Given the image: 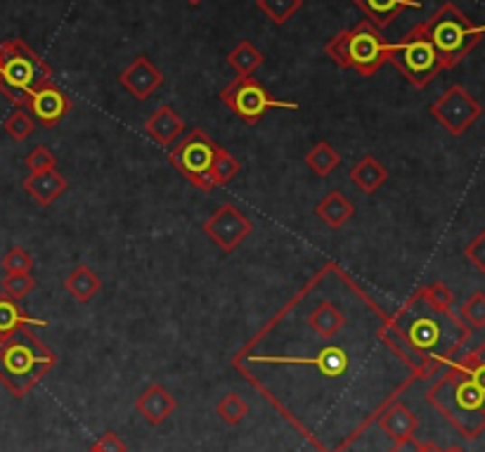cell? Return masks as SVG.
<instances>
[{"label":"cell","mask_w":485,"mask_h":452,"mask_svg":"<svg viewBox=\"0 0 485 452\" xmlns=\"http://www.w3.org/2000/svg\"><path fill=\"white\" fill-rule=\"evenodd\" d=\"M232 367L318 452H349L419 382L393 313L336 261L263 322Z\"/></svg>","instance_id":"cell-1"},{"label":"cell","mask_w":485,"mask_h":452,"mask_svg":"<svg viewBox=\"0 0 485 452\" xmlns=\"http://www.w3.org/2000/svg\"><path fill=\"white\" fill-rule=\"evenodd\" d=\"M393 329L417 367L419 379L435 377L448 367L471 337L460 315L429 306L419 290L393 313Z\"/></svg>","instance_id":"cell-2"},{"label":"cell","mask_w":485,"mask_h":452,"mask_svg":"<svg viewBox=\"0 0 485 452\" xmlns=\"http://www.w3.org/2000/svg\"><path fill=\"white\" fill-rule=\"evenodd\" d=\"M426 401L467 440L485 431V391L454 360L431 383Z\"/></svg>","instance_id":"cell-3"},{"label":"cell","mask_w":485,"mask_h":452,"mask_svg":"<svg viewBox=\"0 0 485 452\" xmlns=\"http://www.w3.org/2000/svg\"><path fill=\"white\" fill-rule=\"evenodd\" d=\"M57 360V353L48 348L33 327H22L0 339V383L14 398H26Z\"/></svg>","instance_id":"cell-4"},{"label":"cell","mask_w":485,"mask_h":452,"mask_svg":"<svg viewBox=\"0 0 485 452\" xmlns=\"http://www.w3.org/2000/svg\"><path fill=\"white\" fill-rule=\"evenodd\" d=\"M52 81L51 64L22 38H7L0 43V93L14 107H26L36 88Z\"/></svg>","instance_id":"cell-5"},{"label":"cell","mask_w":485,"mask_h":452,"mask_svg":"<svg viewBox=\"0 0 485 452\" xmlns=\"http://www.w3.org/2000/svg\"><path fill=\"white\" fill-rule=\"evenodd\" d=\"M388 41L381 29L365 19L360 24L343 29L330 38L324 52L341 69H355L360 76H374L388 62Z\"/></svg>","instance_id":"cell-6"},{"label":"cell","mask_w":485,"mask_h":452,"mask_svg":"<svg viewBox=\"0 0 485 452\" xmlns=\"http://www.w3.org/2000/svg\"><path fill=\"white\" fill-rule=\"evenodd\" d=\"M445 69H452L485 38V24H473L454 3H445L422 22Z\"/></svg>","instance_id":"cell-7"},{"label":"cell","mask_w":485,"mask_h":452,"mask_svg":"<svg viewBox=\"0 0 485 452\" xmlns=\"http://www.w3.org/2000/svg\"><path fill=\"white\" fill-rule=\"evenodd\" d=\"M388 62L415 86L426 88L435 76L445 71L438 51L426 36L424 24H415L410 32L400 38L398 43L388 45Z\"/></svg>","instance_id":"cell-8"},{"label":"cell","mask_w":485,"mask_h":452,"mask_svg":"<svg viewBox=\"0 0 485 452\" xmlns=\"http://www.w3.org/2000/svg\"><path fill=\"white\" fill-rule=\"evenodd\" d=\"M218 147L220 145H216V140L209 133L192 128L190 133H182V138L171 147L168 161L190 185L204 192H213L216 188L211 180V169Z\"/></svg>","instance_id":"cell-9"},{"label":"cell","mask_w":485,"mask_h":452,"mask_svg":"<svg viewBox=\"0 0 485 452\" xmlns=\"http://www.w3.org/2000/svg\"><path fill=\"white\" fill-rule=\"evenodd\" d=\"M218 97H220L223 105L232 109L237 119H242L249 126L258 124L273 109H299L296 102H284L273 97L270 90L261 86V81H256L254 76H237L235 81L228 83L220 90Z\"/></svg>","instance_id":"cell-10"},{"label":"cell","mask_w":485,"mask_h":452,"mask_svg":"<svg viewBox=\"0 0 485 452\" xmlns=\"http://www.w3.org/2000/svg\"><path fill=\"white\" fill-rule=\"evenodd\" d=\"M429 112L450 135L460 138L483 116V105L464 86L454 83L431 105Z\"/></svg>","instance_id":"cell-11"},{"label":"cell","mask_w":485,"mask_h":452,"mask_svg":"<svg viewBox=\"0 0 485 452\" xmlns=\"http://www.w3.org/2000/svg\"><path fill=\"white\" fill-rule=\"evenodd\" d=\"M204 233L223 254H232L254 233V223L232 201H223L204 223Z\"/></svg>","instance_id":"cell-12"},{"label":"cell","mask_w":485,"mask_h":452,"mask_svg":"<svg viewBox=\"0 0 485 452\" xmlns=\"http://www.w3.org/2000/svg\"><path fill=\"white\" fill-rule=\"evenodd\" d=\"M24 109L33 114V121H38L43 128H55L74 109V100L55 81H48L33 90Z\"/></svg>","instance_id":"cell-13"},{"label":"cell","mask_w":485,"mask_h":452,"mask_svg":"<svg viewBox=\"0 0 485 452\" xmlns=\"http://www.w3.org/2000/svg\"><path fill=\"white\" fill-rule=\"evenodd\" d=\"M118 83H121L135 100L143 102L162 88L163 74L156 69V64L152 62V60L140 55L135 57L121 74H118Z\"/></svg>","instance_id":"cell-14"},{"label":"cell","mask_w":485,"mask_h":452,"mask_svg":"<svg viewBox=\"0 0 485 452\" xmlns=\"http://www.w3.org/2000/svg\"><path fill=\"white\" fill-rule=\"evenodd\" d=\"M175 408H178V401L173 398V393L162 386V383H150L147 389L135 398V410L137 415L143 417L147 424L152 427H159L168 417L173 415Z\"/></svg>","instance_id":"cell-15"},{"label":"cell","mask_w":485,"mask_h":452,"mask_svg":"<svg viewBox=\"0 0 485 452\" xmlns=\"http://www.w3.org/2000/svg\"><path fill=\"white\" fill-rule=\"evenodd\" d=\"M22 188L38 207H52L60 197L67 192L69 182L60 171H41V173H29L22 180Z\"/></svg>","instance_id":"cell-16"},{"label":"cell","mask_w":485,"mask_h":452,"mask_svg":"<svg viewBox=\"0 0 485 452\" xmlns=\"http://www.w3.org/2000/svg\"><path fill=\"white\" fill-rule=\"evenodd\" d=\"M145 133L154 140L156 145L173 147L185 133V121L171 105H162L152 114L147 124H145Z\"/></svg>","instance_id":"cell-17"},{"label":"cell","mask_w":485,"mask_h":452,"mask_svg":"<svg viewBox=\"0 0 485 452\" xmlns=\"http://www.w3.org/2000/svg\"><path fill=\"white\" fill-rule=\"evenodd\" d=\"M377 29L393 24L405 10H422V0H353Z\"/></svg>","instance_id":"cell-18"},{"label":"cell","mask_w":485,"mask_h":452,"mask_svg":"<svg viewBox=\"0 0 485 452\" xmlns=\"http://www.w3.org/2000/svg\"><path fill=\"white\" fill-rule=\"evenodd\" d=\"M377 424H379V429L386 436H388V438L400 440V438H407V436L417 434L419 420H417V415L407 408V405H403V402L398 401V402H393L391 408H386V412L379 417Z\"/></svg>","instance_id":"cell-19"},{"label":"cell","mask_w":485,"mask_h":452,"mask_svg":"<svg viewBox=\"0 0 485 452\" xmlns=\"http://www.w3.org/2000/svg\"><path fill=\"white\" fill-rule=\"evenodd\" d=\"M355 214L353 201L349 197L343 195L341 189H331L330 195L324 197L315 207V216L322 220L324 226L331 227V230H341Z\"/></svg>","instance_id":"cell-20"},{"label":"cell","mask_w":485,"mask_h":452,"mask_svg":"<svg viewBox=\"0 0 485 452\" xmlns=\"http://www.w3.org/2000/svg\"><path fill=\"white\" fill-rule=\"evenodd\" d=\"M349 178L360 192L374 195V192L388 180V171H386V166L379 161V159H374L372 154H368V157H362L360 161L350 169Z\"/></svg>","instance_id":"cell-21"},{"label":"cell","mask_w":485,"mask_h":452,"mask_svg":"<svg viewBox=\"0 0 485 452\" xmlns=\"http://www.w3.org/2000/svg\"><path fill=\"white\" fill-rule=\"evenodd\" d=\"M22 327H48V320L32 318L14 299L0 294V339L7 334L17 332Z\"/></svg>","instance_id":"cell-22"},{"label":"cell","mask_w":485,"mask_h":452,"mask_svg":"<svg viewBox=\"0 0 485 452\" xmlns=\"http://www.w3.org/2000/svg\"><path fill=\"white\" fill-rule=\"evenodd\" d=\"M64 290L79 303H88L93 296L100 294L102 280L100 275L90 271L88 265H76L74 271L67 275V280H64Z\"/></svg>","instance_id":"cell-23"},{"label":"cell","mask_w":485,"mask_h":452,"mask_svg":"<svg viewBox=\"0 0 485 452\" xmlns=\"http://www.w3.org/2000/svg\"><path fill=\"white\" fill-rule=\"evenodd\" d=\"M263 62H266V55L251 41H242L228 52V64L237 71V76H254V71Z\"/></svg>","instance_id":"cell-24"},{"label":"cell","mask_w":485,"mask_h":452,"mask_svg":"<svg viewBox=\"0 0 485 452\" xmlns=\"http://www.w3.org/2000/svg\"><path fill=\"white\" fill-rule=\"evenodd\" d=\"M308 169L318 178H330L339 166H341V154L330 145V143H318L308 154H305Z\"/></svg>","instance_id":"cell-25"},{"label":"cell","mask_w":485,"mask_h":452,"mask_svg":"<svg viewBox=\"0 0 485 452\" xmlns=\"http://www.w3.org/2000/svg\"><path fill=\"white\" fill-rule=\"evenodd\" d=\"M216 415L228 427H237V424H242L249 417V402L244 401L242 396H237V393H228V396L218 401Z\"/></svg>","instance_id":"cell-26"},{"label":"cell","mask_w":485,"mask_h":452,"mask_svg":"<svg viewBox=\"0 0 485 452\" xmlns=\"http://www.w3.org/2000/svg\"><path fill=\"white\" fill-rule=\"evenodd\" d=\"M256 7H258L273 24L282 26L303 7V0H256Z\"/></svg>","instance_id":"cell-27"},{"label":"cell","mask_w":485,"mask_h":452,"mask_svg":"<svg viewBox=\"0 0 485 452\" xmlns=\"http://www.w3.org/2000/svg\"><path fill=\"white\" fill-rule=\"evenodd\" d=\"M242 171V163L237 161V157H232L230 152L225 147H218L216 159H213V169H211V180L213 188H223L232 178Z\"/></svg>","instance_id":"cell-28"},{"label":"cell","mask_w":485,"mask_h":452,"mask_svg":"<svg viewBox=\"0 0 485 452\" xmlns=\"http://www.w3.org/2000/svg\"><path fill=\"white\" fill-rule=\"evenodd\" d=\"M460 318L471 332L485 329V291H473L467 301L462 303Z\"/></svg>","instance_id":"cell-29"},{"label":"cell","mask_w":485,"mask_h":452,"mask_svg":"<svg viewBox=\"0 0 485 452\" xmlns=\"http://www.w3.org/2000/svg\"><path fill=\"white\" fill-rule=\"evenodd\" d=\"M3 128H5V133L14 140V143H24V140L32 138L33 128H36V121H33V116L26 112L24 107H17L10 116H7Z\"/></svg>","instance_id":"cell-30"},{"label":"cell","mask_w":485,"mask_h":452,"mask_svg":"<svg viewBox=\"0 0 485 452\" xmlns=\"http://www.w3.org/2000/svg\"><path fill=\"white\" fill-rule=\"evenodd\" d=\"M0 287H3V294L19 301V299H26L36 290V277L32 272H10V275L3 277Z\"/></svg>","instance_id":"cell-31"},{"label":"cell","mask_w":485,"mask_h":452,"mask_svg":"<svg viewBox=\"0 0 485 452\" xmlns=\"http://www.w3.org/2000/svg\"><path fill=\"white\" fill-rule=\"evenodd\" d=\"M454 363L460 364L462 370L485 391V344L476 346L473 351L464 353L460 358H454Z\"/></svg>","instance_id":"cell-32"},{"label":"cell","mask_w":485,"mask_h":452,"mask_svg":"<svg viewBox=\"0 0 485 452\" xmlns=\"http://www.w3.org/2000/svg\"><path fill=\"white\" fill-rule=\"evenodd\" d=\"M419 291H422V296L426 299L429 306L438 308V310H452L454 294L450 291V287L445 282L426 284V287H419Z\"/></svg>","instance_id":"cell-33"},{"label":"cell","mask_w":485,"mask_h":452,"mask_svg":"<svg viewBox=\"0 0 485 452\" xmlns=\"http://www.w3.org/2000/svg\"><path fill=\"white\" fill-rule=\"evenodd\" d=\"M0 265H3L5 275H10V272H32L33 258L32 254L26 252L24 246H13V249L3 256Z\"/></svg>","instance_id":"cell-34"},{"label":"cell","mask_w":485,"mask_h":452,"mask_svg":"<svg viewBox=\"0 0 485 452\" xmlns=\"http://www.w3.org/2000/svg\"><path fill=\"white\" fill-rule=\"evenodd\" d=\"M29 173H41V171H52L57 169V157L55 152L48 145H36L24 159Z\"/></svg>","instance_id":"cell-35"},{"label":"cell","mask_w":485,"mask_h":452,"mask_svg":"<svg viewBox=\"0 0 485 452\" xmlns=\"http://www.w3.org/2000/svg\"><path fill=\"white\" fill-rule=\"evenodd\" d=\"M464 258L473 265V271L485 275V230H480V233L464 246Z\"/></svg>","instance_id":"cell-36"},{"label":"cell","mask_w":485,"mask_h":452,"mask_svg":"<svg viewBox=\"0 0 485 452\" xmlns=\"http://www.w3.org/2000/svg\"><path fill=\"white\" fill-rule=\"evenodd\" d=\"M95 447H98L100 452H128V446H126L124 440L118 438L114 431L102 434L100 438H98V443H95Z\"/></svg>","instance_id":"cell-37"},{"label":"cell","mask_w":485,"mask_h":452,"mask_svg":"<svg viewBox=\"0 0 485 452\" xmlns=\"http://www.w3.org/2000/svg\"><path fill=\"white\" fill-rule=\"evenodd\" d=\"M388 452H422V440H417V436L393 440V447Z\"/></svg>","instance_id":"cell-38"},{"label":"cell","mask_w":485,"mask_h":452,"mask_svg":"<svg viewBox=\"0 0 485 452\" xmlns=\"http://www.w3.org/2000/svg\"><path fill=\"white\" fill-rule=\"evenodd\" d=\"M422 452H443V450L429 440V443H422Z\"/></svg>","instance_id":"cell-39"},{"label":"cell","mask_w":485,"mask_h":452,"mask_svg":"<svg viewBox=\"0 0 485 452\" xmlns=\"http://www.w3.org/2000/svg\"><path fill=\"white\" fill-rule=\"evenodd\" d=\"M187 5H200V3H204V0H185Z\"/></svg>","instance_id":"cell-40"},{"label":"cell","mask_w":485,"mask_h":452,"mask_svg":"<svg viewBox=\"0 0 485 452\" xmlns=\"http://www.w3.org/2000/svg\"><path fill=\"white\" fill-rule=\"evenodd\" d=\"M443 452H464L462 447H450V450H443Z\"/></svg>","instance_id":"cell-41"},{"label":"cell","mask_w":485,"mask_h":452,"mask_svg":"<svg viewBox=\"0 0 485 452\" xmlns=\"http://www.w3.org/2000/svg\"><path fill=\"white\" fill-rule=\"evenodd\" d=\"M88 452H100V450H98V447H95V446H93V447H90V450H88Z\"/></svg>","instance_id":"cell-42"}]
</instances>
